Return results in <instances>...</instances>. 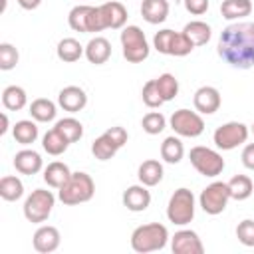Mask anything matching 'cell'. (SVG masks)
I'll return each instance as SVG.
<instances>
[{"instance_id":"1","label":"cell","mask_w":254,"mask_h":254,"mask_svg":"<svg viewBox=\"0 0 254 254\" xmlns=\"http://www.w3.org/2000/svg\"><path fill=\"white\" fill-rule=\"evenodd\" d=\"M218 56L236 69H250L254 65V22H232L218 38Z\"/></svg>"},{"instance_id":"2","label":"cell","mask_w":254,"mask_h":254,"mask_svg":"<svg viewBox=\"0 0 254 254\" xmlns=\"http://www.w3.org/2000/svg\"><path fill=\"white\" fill-rule=\"evenodd\" d=\"M95 194V183L91 179V175L77 171L71 173V177L58 189V198L65 204V206H75L81 202L91 200Z\"/></svg>"},{"instance_id":"3","label":"cell","mask_w":254,"mask_h":254,"mask_svg":"<svg viewBox=\"0 0 254 254\" xmlns=\"http://www.w3.org/2000/svg\"><path fill=\"white\" fill-rule=\"evenodd\" d=\"M169 238L171 236H169V230L165 224H161V222L141 224L131 232V248L139 254L157 252L167 246Z\"/></svg>"},{"instance_id":"4","label":"cell","mask_w":254,"mask_h":254,"mask_svg":"<svg viewBox=\"0 0 254 254\" xmlns=\"http://www.w3.org/2000/svg\"><path fill=\"white\" fill-rule=\"evenodd\" d=\"M121 50H123V58L129 64H141L149 58V42L145 38V32L139 26H125L121 28Z\"/></svg>"},{"instance_id":"5","label":"cell","mask_w":254,"mask_h":254,"mask_svg":"<svg viewBox=\"0 0 254 254\" xmlns=\"http://www.w3.org/2000/svg\"><path fill=\"white\" fill-rule=\"evenodd\" d=\"M54 204H56V196H54L52 190L36 189L26 196L22 210H24V216H26L28 222L42 224V222H46L50 218V214L54 210Z\"/></svg>"},{"instance_id":"6","label":"cell","mask_w":254,"mask_h":254,"mask_svg":"<svg viewBox=\"0 0 254 254\" xmlns=\"http://www.w3.org/2000/svg\"><path fill=\"white\" fill-rule=\"evenodd\" d=\"M194 194L190 189H177L171 198H169V204H167V218L169 222L177 224V226H185L189 222H192L194 218Z\"/></svg>"},{"instance_id":"7","label":"cell","mask_w":254,"mask_h":254,"mask_svg":"<svg viewBox=\"0 0 254 254\" xmlns=\"http://www.w3.org/2000/svg\"><path fill=\"white\" fill-rule=\"evenodd\" d=\"M67 24L73 32H81V34H95L105 30L99 6H89V4L73 6L67 14Z\"/></svg>"},{"instance_id":"8","label":"cell","mask_w":254,"mask_h":254,"mask_svg":"<svg viewBox=\"0 0 254 254\" xmlns=\"http://www.w3.org/2000/svg\"><path fill=\"white\" fill-rule=\"evenodd\" d=\"M153 48L163 56H175V58H185L194 50L192 42L183 32H175V30H169V28L159 30L155 34Z\"/></svg>"},{"instance_id":"9","label":"cell","mask_w":254,"mask_h":254,"mask_svg":"<svg viewBox=\"0 0 254 254\" xmlns=\"http://www.w3.org/2000/svg\"><path fill=\"white\" fill-rule=\"evenodd\" d=\"M189 159H190V165L194 167V171L202 177H208V179L218 177L226 165L218 151H214L210 147H202V145L192 147L189 153Z\"/></svg>"},{"instance_id":"10","label":"cell","mask_w":254,"mask_h":254,"mask_svg":"<svg viewBox=\"0 0 254 254\" xmlns=\"http://www.w3.org/2000/svg\"><path fill=\"white\" fill-rule=\"evenodd\" d=\"M250 135V129L248 125H244L242 121H228V123H222L220 127L214 129V135H212V141L216 145V149L220 151H232L240 145L246 143Z\"/></svg>"},{"instance_id":"11","label":"cell","mask_w":254,"mask_h":254,"mask_svg":"<svg viewBox=\"0 0 254 254\" xmlns=\"http://www.w3.org/2000/svg\"><path fill=\"white\" fill-rule=\"evenodd\" d=\"M230 200V190H228V183H222V181H214L210 185H206L202 190H200V196H198V206L210 214V216H216L220 212H224L226 204Z\"/></svg>"},{"instance_id":"12","label":"cell","mask_w":254,"mask_h":254,"mask_svg":"<svg viewBox=\"0 0 254 254\" xmlns=\"http://www.w3.org/2000/svg\"><path fill=\"white\" fill-rule=\"evenodd\" d=\"M169 125L179 137H190V139L202 135L204 131V119L196 109L190 111L183 107V109L173 111V115L169 117Z\"/></svg>"},{"instance_id":"13","label":"cell","mask_w":254,"mask_h":254,"mask_svg":"<svg viewBox=\"0 0 254 254\" xmlns=\"http://www.w3.org/2000/svg\"><path fill=\"white\" fill-rule=\"evenodd\" d=\"M171 250L175 254H202L204 244L194 230L183 228V230H177L175 236H171Z\"/></svg>"},{"instance_id":"14","label":"cell","mask_w":254,"mask_h":254,"mask_svg":"<svg viewBox=\"0 0 254 254\" xmlns=\"http://www.w3.org/2000/svg\"><path fill=\"white\" fill-rule=\"evenodd\" d=\"M220 103H222L220 91L216 87H212V85H202L192 95V105H194V109L200 115H212V113H216L220 109Z\"/></svg>"},{"instance_id":"15","label":"cell","mask_w":254,"mask_h":254,"mask_svg":"<svg viewBox=\"0 0 254 254\" xmlns=\"http://www.w3.org/2000/svg\"><path fill=\"white\" fill-rule=\"evenodd\" d=\"M60 242H62V236H60V230L52 224H42L36 232H34V238H32V244H34V250L40 252V254H50V252H56L60 248Z\"/></svg>"},{"instance_id":"16","label":"cell","mask_w":254,"mask_h":254,"mask_svg":"<svg viewBox=\"0 0 254 254\" xmlns=\"http://www.w3.org/2000/svg\"><path fill=\"white\" fill-rule=\"evenodd\" d=\"M99 12H101V18H103L105 30H121V28H125V24H127V8L121 2H117V0L105 2V4L99 6Z\"/></svg>"},{"instance_id":"17","label":"cell","mask_w":254,"mask_h":254,"mask_svg":"<svg viewBox=\"0 0 254 254\" xmlns=\"http://www.w3.org/2000/svg\"><path fill=\"white\" fill-rule=\"evenodd\" d=\"M58 105L67 113H77L87 105V93L79 85H67L58 93Z\"/></svg>"},{"instance_id":"18","label":"cell","mask_w":254,"mask_h":254,"mask_svg":"<svg viewBox=\"0 0 254 254\" xmlns=\"http://www.w3.org/2000/svg\"><path fill=\"white\" fill-rule=\"evenodd\" d=\"M147 189L149 187H145L141 183L127 187L125 192H123V206L127 210H131V212H143V210H147L149 204H151V192Z\"/></svg>"},{"instance_id":"19","label":"cell","mask_w":254,"mask_h":254,"mask_svg":"<svg viewBox=\"0 0 254 254\" xmlns=\"http://www.w3.org/2000/svg\"><path fill=\"white\" fill-rule=\"evenodd\" d=\"M14 169L20 173V175H38L42 169H44V161H42V155L34 149H22L14 155Z\"/></svg>"},{"instance_id":"20","label":"cell","mask_w":254,"mask_h":254,"mask_svg":"<svg viewBox=\"0 0 254 254\" xmlns=\"http://www.w3.org/2000/svg\"><path fill=\"white\" fill-rule=\"evenodd\" d=\"M85 58L93 65H101L111 58V42L103 36H95L85 44Z\"/></svg>"},{"instance_id":"21","label":"cell","mask_w":254,"mask_h":254,"mask_svg":"<svg viewBox=\"0 0 254 254\" xmlns=\"http://www.w3.org/2000/svg\"><path fill=\"white\" fill-rule=\"evenodd\" d=\"M169 0H143L141 2V16L147 24H163L169 16Z\"/></svg>"},{"instance_id":"22","label":"cell","mask_w":254,"mask_h":254,"mask_svg":"<svg viewBox=\"0 0 254 254\" xmlns=\"http://www.w3.org/2000/svg\"><path fill=\"white\" fill-rule=\"evenodd\" d=\"M163 175H165L163 165H161L157 159H147V161H143V163L139 165V169H137V179H139V183L145 185V187H155V185H159V183L163 181Z\"/></svg>"},{"instance_id":"23","label":"cell","mask_w":254,"mask_h":254,"mask_svg":"<svg viewBox=\"0 0 254 254\" xmlns=\"http://www.w3.org/2000/svg\"><path fill=\"white\" fill-rule=\"evenodd\" d=\"M252 12V2L250 0H222L220 4V14L228 22H238Z\"/></svg>"},{"instance_id":"24","label":"cell","mask_w":254,"mask_h":254,"mask_svg":"<svg viewBox=\"0 0 254 254\" xmlns=\"http://www.w3.org/2000/svg\"><path fill=\"white\" fill-rule=\"evenodd\" d=\"M56 113H58V105L48 99V97H38L30 103V115L34 121L38 123H50L56 119Z\"/></svg>"},{"instance_id":"25","label":"cell","mask_w":254,"mask_h":254,"mask_svg":"<svg viewBox=\"0 0 254 254\" xmlns=\"http://www.w3.org/2000/svg\"><path fill=\"white\" fill-rule=\"evenodd\" d=\"M12 135H14V141H16V143L28 147V145L36 143L40 131H38V125H36L34 119H20V121L14 123V127H12Z\"/></svg>"},{"instance_id":"26","label":"cell","mask_w":254,"mask_h":254,"mask_svg":"<svg viewBox=\"0 0 254 254\" xmlns=\"http://www.w3.org/2000/svg\"><path fill=\"white\" fill-rule=\"evenodd\" d=\"M56 54H58V58H60L64 64H73V62H77L81 56H85V46H81L75 38H64V40L58 42Z\"/></svg>"},{"instance_id":"27","label":"cell","mask_w":254,"mask_h":254,"mask_svg":"<svg viewBox=\"0 0 254 254\" xmlns=\"http://www.w3.org/2000/svg\"><path fill=\"white\" fill-rule=\"evenodd\" d=\"M71 177V171L65 163L62 161H52L46 169H44V181L50 189H60L67 179Z\"/></svg>"},{"instance_id":"28","label":"cell","mask_w":254,"mask_h":254,"mask_svg":"<svg viewBox=\"0 0 254 254\" xmlns=\"http://www.w3.org/2000/svg\"><path fill=\"white\" fill-rule=\"evenodd\" d=\"M183 34H185V36L192 42V46L196 48V46L208 44V40H210V36H212V30H210V26H208L206 22H202V20H190L189 24H185Z\"/></svg>"},{"instance_id":"29","label":"cell","mask_w":254,"mask_h":254,"mask_svg":"<svg viewBox=\"0 0 254 254\" xmlns=\"http://www.w3.org/2000/svg\"><path fill=\"white\" fill-rule=\"evenodd\" d=\"M119 149H121V147L113 141V137H111L107 131H105L103 135H99V137L91 143V153H93V157H95L97 161H109V159H113Z\"/></svg>"},{"instance_id":"30","label":"cell","mask_w":254,"mask_h":254,"mask_svg":"<svg viewBox=\"0 0 254 254\" xmlns=\"http://www.w3.org/2000/svg\"><path fill=\"white\" fill-rule=\"evenodd\" d=\"M185 157V145L177 135L165 137V141L161 143V159L169 165H177L181 163Z\"/></svg>"},{"instance_id":"31","label":"cell","mask_w":254,"mask_h":254,"mask_svg":"<svg viewBox=\"0 0 254 254\" xmlns=\"http://www.w3.org/2000/svg\"><path fill=\"white\" fill-rule=\"evenodd\" d=\"M28 103V93L24 87L20 85H8L4 87L2 91V105L8 109V111H20L24 109Z\"/></svg>"},{"instance_id":"32","label":"cell","mask_w":254,"mask_h":254,"mask_svg":"<svg viewBox=\"0 0 254 254\" xmlns=\"http://www.w3.org/2000/svg\"><path fill=\"white\" fill-rule=\"evenodd\" d=\"M42 147H44V151L48 153V155H52V157H60V155H64L65 151H67V147H69V141L54 127V129H50L44 137H42Z\"/></svg>"},{"instance_id":"33","label":"cell","mask_w":254,"mask_h":254,"mask_svg":"<svg viewBox=\"0 0 254 254\" xmlns=\"http://www.w3.org/2000/svg\"><path fill=\"white\" fill-rule=\"evenodd\" d=\"M0 196L8 202L20 200L24 196V183L14 175H4L0 179Z\"/></svg>"},{"instance_id":"34","label":"cell","mask_w":254,"mask_h":254,"mask_svg":"<svg viewBox=\"0 0 254 254\" xmlns=\"http://www.w3.org/2000/svg\"><path fill=\"white\" fill-rule=\"evenodd\" d=\"M228 190H230V198H234V200H246V198H250V194L254 190L252 179L248 175H234L228 181Z\"/></svg>"},{"instance_id":"35","label":"cell","mask_w":254,"mask_h":254,"mask_svg":"<svg viewBox=\"0 0 254 254\" xmlns=\"http://www.w3.org/2000/svg\"><path fill=\"white\" fill-rule=\"evenodd\" d=\"M54 127L69 141V145L75 143V141H79V139L83 137V125H81V121H77L75 117H64V119L56 121Z\"/></svg>"},{"instance_id":"36","label":"cell","mask_w":254,"mask_h":254,"mask_svg":"<svg viewBox=\"0 0 254 254\" xmlns=\"http://www.w3.org/2000/svg\"><path fill=\"white\" fill-rule=\"evenodd\" d=\"M159 95L163 97V101H173L179 95V79L173 73H161L159 77H155Z\"/></svg>"},{"instance_id":"37","label":"cell","mask_w":254,"mask_h":254,"mask_svg":"<svg viewBox=\"0 0 254 254\" xmlns=\"http://www.w3.org/2000/svg\"><path fill=\"white\" fill-rule=\"evenodd\" d=\"M141 127L147 135H159L165 131L167 127V119L161 111H149L143 119H141Z\"/></svg>"},{"instance_id":"38","label":"cell","mask_w":254,"mask_h":254,"mask_svg":"<svg viewBox=\"0 0 254 254\" xmlns=\"http://www.w3.org/2000/svg\"><path fill=\"white\" fill-rule=\"evenodd\" d=\"M18 60H20V54L18 50L10 44V42H2L0 44V69L2 71H10L18 65Z\"/></svg>"},{"instance_id":"39","label":"cell","mask_w":254,"mask_h":254,"mask_svg":"<svg viewBox=\"0 0 254 254\" xmlns=\"http://www.w3.org/2000/svg\"><path fill=\"white\" fill-rule=\"evenodd\" d=\"M141 99H143V103H145L149 109H157V107H161V105L165 103L163 97L159 95V89H157L155 79H149V81L143 85V89H141Z\"/></svg>"},{"instance_id":"40","label":"cell","mask_w":254,"mask_h":254,"mask_svg":"<svg viewBox=\"0 0 254 254\" xmlns=\"http://www.w3.org/2000/svg\"><path fill=\"white\" fill-rule=\"evenodd\" d=\"M236 238L240 244L252 248L254 246V220L252 218H244L242 222H238L236 226Z\"/></svg>"},{"instance_id":"41","label":"cell","mask_w":254,"mask_h":254,"mask_svg":"<svg viewBox=\"0 0 254 254\" xmlns=\"http://www.w3.org/2000/svg\"><path fill=\"white\" fill-rule=\"evenodd\" d=\"M185 10L192 16H202L208 10V0H183Z\"/></svg>"},{"instance_id":"42","label":"cell","mask_w":254,"mask_h":254,"mask_svg":"<svg viewBox=\"0 0 254 254\" xmlns=\"http://www.w3.org/2000/svg\"><path fill=\"white\" fill-rule=\"evenodd\" d=\"M240 159H242V165H244L248 171H254V143L244 145Z\"/></svg>"},{"instance_id":"43","label":"cell","mask_w":254,"mask_h":254,"mask_svg":"<svg viewBox=\"0 0 254 254\" xmlns=\"http://www.w3.org/2000/svg\"><path fill=\"white\" fill-rule=\"evenodd\" d=\"M107 133L113 137V141L119 145V147H123L125 143H127V139H129V135H127V131L121 127V125H115V127H109L107 129Z\"/></svg>"},{"instance_id":"44","label":"cell","mask_w":254,"mask_h":254,"mask_svg":"<svg viewBox=\"0 0 254 254\" xmlns=\"http://www.w3.org/2000/svg\"><path fill=\"white\" fill-rule=\"evenodd\" d=\"M16 2H18V6L24 8V10H36V8L42 4V0H16Z\"/></svg>"},{"instance_id":"45","label":"cell","mask_w":254,"mask_h":254,"mask_svg":"<svg viewBox=\"0 0 254 254\" xmlns=\"http://www.w3.org/2000/svg\"><path fill=\"white\" fill-rule=\"evenodd\" d=\"M10 129V123H8V115L2 113V127H0V135H6V131Z\"/></svg>"},{"instance_id":"46","label":"cell","mask_w":254,"mask_h":254,"mask_svg":"<svg viewBox=\"0 0 254 254\" xmlns=\"http://www.w3.org/2000/svg\"><path fill=\"white\" fill-rule=\"evenodd\" d=\"M250 131H252V135H254V123H252V127H250Z\"/></svg>"}]
</instances>
